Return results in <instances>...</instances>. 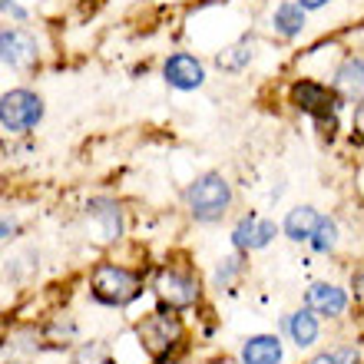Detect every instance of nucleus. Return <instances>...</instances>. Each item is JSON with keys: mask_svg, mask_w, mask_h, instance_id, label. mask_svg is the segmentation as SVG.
I'll use <instances>...</instances> for the list:
<instances>
[{"mask_svg": "<svg viewBox=\"0 0 364 364\" xmlns=\"http://www.w3.org/2000/svg\"><path fill=\"white\" fill-rule=\"evenodd\" d=\"M133 335L153 364H173L186 351V345H189L186 321L173 308H156V311L143 315L133 325Z\"/></svg>", "mask_w": 364, "mask_h": 364, "instance_id": "1", "label": "nucleus"}, {"mask_svg": "<svg viewBox=\"0 0 364 364\" xmlns=\"http://www.w3.org/2000/svg\"><path fill=\"white\" fill-rule=\"evenodd\" d=\"M288 106L298 109L301 116H308V119H315L321 139H328V143L335 139L338 113H341L345 100L338 96V90L331 83H321L315 77H295L288 83Z\"/></svg>", "mask_w": 364, "mask_h": 364, "instance_id": "2", "label": "nucleus"}, {"mask_svg": "<svg viewBox=\"0 0 364 364\" xmlns=\"http://www.w3.org/2000/svg\"><path fill=\"white\" fill-rule=\"evenodd\" d=\"M156 301L159 308H173V311H189L202 301V291H205V282H202L199 269L186 259H166L159 269H156L153 282Z\"/></svg>", "mask_w": 364, "mask_h": 364, "instance_id": "3", "label": "nucleus"}, {"mask_svg": "<svg viewBox=\"0 0 364 364\" xmlns=\"http://www.w3.org/2000/svg\"><path fill=\"white\" fill-rule=\"evenodd\" d=\"M146 291V272L103 259L90 269V295L103 308H126Z\"/></svg>", "mask_w": 364, "mask_h": 364, "instance_id": "4", "label": "nucleus"}, {"mask_svg": "<svg viewBox=\"0 0 364 364\" xmlns=\"http://www.w3.org/2000/svg\"><path fill=\"white\" fill-rule=\"evenodd\" d=\"M182 202H186V212L192 215V222L215 225V222L229 215L235 192H232V182L219 169H209V173H199L182 189Z\"/></svg>", "mask_w": 364, "mask_h": 364, "instance_id": "5", "label": "nucleus"}, {"mask_svg": "<svg viewBox=\"0 0 364 364\" xmlns=\"http://www.w3.org/2000/svg\"><path fill=\"white\" fill-rule=\"evenodd\" d=\"M47 113L43 96L27 87H14L0 96V129L7 136H27L40 126Z\"/></svg>", "mask_w": 364, "mask_h": 364, "instance_id": "6", "label": "nucleus"}, {"mask_svg": "<svg viewBox=\"0 0 364 364\" xmlns=\"http://www.w3.org/2000/svg\"><path fill=\"white\" fill-rule=\"evenodd\" d=\"M0 60L14 73H27L40 63V43L27 27H4L0 33Z\"/></svg>", "mask_w": 364, "mask_h": 364, "instance_id": "7", "label": "nucleus"}, {"mask_svg": "<svg viewBox=\"0 0 364 364\" xmlns=\"http://www.w3.org/2000/svg\"><path fill=\"white\" fill-rule=\"evenodd\" d=\"M163 80L166 87L179 90V93H192V90L205 87V63L189 50H176L163 60Z\"/></svg>", "mask_w": 364, "mask_h": 364, "instance_id": "8", "label": "nucleus"}, {"mask_svg": "<svg viewBox=\"0 0 364 364\" xmlns=\"http://www.w3.org/2000/svg\"><path fill=\"white\" fill-rule=\"evenodd\" d=\"M278 232H282V225H275L272 219H262L259 212H249V215H242V219L232 225L229 242H232V249L235 252L249 255V252L269 249Z\"/></svg>", "mask_w": 364, "mask_h": 364, "instance_id": "9", "label": "nucleus"}, {"mask_svg": "<svg viewBox=\"0 0 364 364\" xmlns=\"http://www.w3.org/2000/svg\"><path fill=\"white\" fill-rule=\"evenodd\" d=\"M331 87L345 100V106L361 103L364 100V53H348V57H341V63H338L335 73H331Z\"/></svg>", "mask_w": 364, "mask_h": 364, "instance_id": "10", "label": "nucleus"}, {"mask_svg": "<svg viewBox=\"0 0 364 364\" xmlns=\"http://www.w3.org/2000/svg\"><path fill=\"white\" fill-rule=\"evenodd\" d=\"M305 308H311L318 318H341L348 311V291L335 282H311L305 288Z\"/></svg>", "mask_w": 364, "mask_h": 364, "instance_id": "11", "label": "nucleus"}, {"mask_svg": "<svg viewBox=\"0 0 364 364\" xmlns=\"http://www.w3.org/2000/svg\"><path fill=\"white\" fill-rule=\"evenodd\" d=\"M83 212H87L90 222L100 225V235H103L106 242L123 239V205H119L116 199H109V196H96V199H90L87 205H83Z\"/></svg>", "mask_w": 364, "mask_h": 364, "instance_id": "12", "label": "nucleus"}, {"mask_svg": "<svg viewBox=\"0 0 364 364\" xmlns=\"http://www.w3.org/2000/svg\"><path fill=\"white\" fill-rule=\"evenodd\" d=\"M318 222H321V212L315 209V205H295V209L285 212V219H282V235H285L288 242H295V245H301V242H311V235H315Z\"/></svg>", "mask_w": 364, "mask_h": 364, "instance_id": "13", "label": "nucleus"}, {"mask_svg": "<svg viewBox=\"0 0 364 364\" xmlns=\"http://www.w3.org/2000/svg\"><path fill=\"white\" fill-rule=\"evenodd\" d=\"M285 335L295 348H311L321 338V318L311 308H298L285 318Z\"/></svg>", "mask_w": 364, "mask_h": 364, "instance_id": "14", "label": "nucleus"}, {"mask_svg": "<svg viewBox=\"0 0 364 364\" xmlns=\"http://www.w3.org/2000/svg\"><path fill=\"white\" fill-rule=\"evenodd\" d=\"M305 20H308V10L298 4V0H282L275 10H272V30H275V37L282 40H295L301 37V30H305Z\"/></svg>", "mask_w": 364, "mask_h": 364, "instance_id": "15", "label": "nucleus"}, {"mask_svg": "<svg viewBox=\"0 0 364 364\" xmlns=\"http://www.w3.org/2000/svg\"><path fill=\"white\" fill-rule=\"evenodd\" d=\"M242 364H282V338L278 335H252L239 348Z\"/></svg>", "mask_w": 364, "mask_h": 364, "instance_id": "16", "label": "nucleus"}, {"mask_svg": "<svg viewBox=\"0 0 364 364\" xmlns=\"http://www.w3.org/2000/svg\"><path fill=\"white\" fill-rule=\"evenodd\" d=\"M245 259H249V255H242V252L219 259V265H215V272H212V285L215 288H235V282H239V278L245 275V269H249V262Z\"/></svg>", "mask_w": 364, "mask_h": 364, "instance_id": "17", "label": "nucleus"}, {"mask_svg": "<svg viewBox=\"0 0 364 364\" xmlns=\"http://www.w3.org/2000/svg\"><path fill=\"white\" fill-rule=\"evenodd\" d=\"M338 239H341V232H338V222L331 219V215H321V222H318L315 235H311V252H318V255H331V252L338 249Z\"/></svg>", "mask_w": 364, "mask_h": 364, "instance_id": "18", "label": "nucleus"}, {"mask_svg": "<svg viewBox=\"0 0 364 364\" xmlns=\"http://www.w3.org/2000/svg\"><path fill=\"white\" fill-rule=\"evenodd\" d=\"M215 63H219L225 73H242V70L252 63V40L245 37V40H239L235 47L222 50L219 57H215Z\"/></svg>", "mask_w": 364, "mask_h": 364, "instance_id": "19", "label": "nucleus"}, {"mask_svg": "<svg viewBox=\"0 0 364 364\" xmlns=\"http://www.w3.org/2000/svg\"><path fill=\"white\" fill-rule=\"evenodd\" d=\"M308 364H361V348L358 345H335L328 351H318Z\"/></svg>", "mask_w": 364, "mask_h": 364, "instance_id": "20", "label": "nucleus"}, {"mask_svg": "<svg viewBox=\"0 0 364 364\" xmlns=\"http://www.w3.org/2000/svg\"><path fill=\"white\" fill-rule=\"evenodd\" d=\"M73 364H113V358L90 345V348H80V355L73 358Z\"/></svg>", "mask_w": 364, "mask_h": 364, "instance_id": "21", "label": "nucleus"}, {"mask_svg": "<svg viewBox=\"0 0 364 364\" xmlns=\"http://www.w3.org/2000/svg\"><path fill=\"white\" fill-rule=\"evenodd\" d=\"M351 143H364V100L351 106Z\"/></svg>", "mask_w": 364, "mask_h": 364, "instance_id": "22", "label": "nucleus"}, {"mask_svg": "<svg viewBox=\"0 0 364 364\" xmlns=\"http://www.w3.org/2000/svg\"><path fill=\"white\" fill-rule=\"evenodd\" d=\"M351 295L364 301V269H358L355 275H351Z\"/></svg>", "mask_w": 364, "mask_h": 364, "instance_id": "23", "label": "nucleus"}, {"mask_svg": "<svg viewBox=\"0 0 364 364\" xmlns=\"http://www.w3.org/2000/svg\"><path fill=\"white\" fill-rule=\"evenodd\" d=\"M17 239V219H10V215H4V242Z\"/></svg>", "mask_w": 364, "mask_h": 364, "instance_id": "24", "label": "nucleus"}, {"mask_svg": "<svg viewBox=\"0 0 364 364\" xmlns=\"http://www.w3.org/2000/svg\"><path fill=\"white\" fill-rule=\"evenodd\" d=\"M298 4H301V7H305L308 14H311V10H321V7H328L331 0H298Z\"/></svg>", "mask_w": 364, "mask_h": 364, "instance_id": "25", "label": "nucleus"}, {"mask_svg": "<svg viewBox=\"0 0 364 364\" xmlns=\"http://www.w3.org/2000/svg\"><path fill=\"white\" fill-rule=\"evenodd\" d=\"M0 4H4V14H7V10L14 7V4H17V0H0Z\"/></svg>", "mask_w": 364, "mask_h": 364, "instance_id": "26", "label": "nucleus"}]
</instances>
